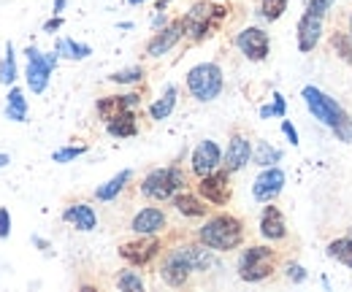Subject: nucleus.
Returning <instances> with one entry per match:
<instances>
[{"label":"nucleus","instance_id":"obj_38","mask_svg":"<svg viewBox=\"0 0 352 292\" xmlns=\"http://www.w3.org/2000/svg\"><path fill=\"white\" fill-rule=\"evenodd\" d=\"M333 3H336V0H307V8L314 11V14H322V16H325V14L333 8Z\"/></svg>","mask_w":352,"mask_h":292},{"label":"nucleus","instance_id":"obj_12","mask_svg":"<svg viewBox=\"0 0 352 292\" xmlns=\"http://www.w3.org/2000/svg\"><path fill=\"white\" fill-rule=\"evenodd\" d=\"M157 254H160V241H157L155 236H138L135 241H128V244L120 247V257H122L125 262L135 265V268L149 265Z\"/></svg>","mask_w":352,"mask_h":292},{"label":"nucleus","instance_id":"obj_35","mask_svg":"<svg viewBox=\"0 0 352 292\" xmlns=\"http://www.w3.org/2000/svg\"><path fill=\"white\" fill-rule=\"evenodd\" d=\"M144 79V68L141 65H131V68H122V71H114L109 76L111 84H138Z\"/></svg>","mask_w":352,"mask_h":292},{"label":"nucleus","instance_id":"obj_36","mask_svg":"<svg viewBox=\"0 0 352 292\" xmlns=\"http://www.w3.org/2000/svg\"><path fill=\"white\" fill-rule=\"evenodd\" d=\"M117 287L122 292H141L144 290V279H141L138 271H122L117 276Z\"/></svg>","mask_w":352,"mask_h":292},{"label":"nucleus","instance_id":"obj_24","mask_svg":"<svg viewBox=\"0 0 352 292\" xmlns=\"http://www.w3.org/2000/svg\"><path fill=\"white\" fill-rule=\"evenodd\" d=\"M106 133L111 135V138H133V135H138V120H135V111H122V114H117L114 120H109L106 122Z\"/></svg>","mask_w":352,"mask_h":292},{"label":"nucleus","instance_id":"obj_33","mask_svg":"<svg viewBox=\"0 0 352 292\" xmlns=\"http://www.w3.org/2000/svg\"><path fill=\"white\" fill-rule=\"evenodd\" d=\"M287 3H290V0H261V16H263L265 22L282 19L285 11H287Z\"/></svg>","mask_w":352,"mask_h":292},{"label":"nucleus","instance_id":"obj_28","mask_svg":"<svg viewBox=\"0 0 352 292\" xmlns=\"http://www.w3.org/2000/svg\"><path fill=\"white\" fill-rule=\"evenodd\" d=\"M54 52L60 57H65V60H76L79 63V60H87L89 54H92V46L74 41V38H60V41L54 43Z\"/></svg>","mask_w":352,"mask_h":292},{"label":"nucleus","instance_id":"obj_13","mask_svg":"<svg viewBox=\"0 0 352 292\" xmlns=\"http://www.w3.org/2000/svg\"><path fill=\"white\" fill-rule=\"evenodd\" d=\"M220 166H222V149L217 146V141H212V138H204L192 149V155H190V170L198 179L206 176V173H212V170H217Z\"/></svg>","mask_w":352,"mask_h":292},{"label":"nucleus","instance_id":"obj_18","mask_svg":"<svg viewBox=\"0 0 352 292\" xmlns=\"http://www.w3.org/2000/svg\"><path fill=\"white\" fill-rule=\"evenodd\" d=\"M192 276V268L187 265V260L179 254V249H171L166 254L163 265H160V279L168 284V287H184Z\"/></svg>","mask_w":352,"mask_h":292},{"label":"nucleus","instance_id":"obj_7","mask_svg":"<svg viewBox=\"0 0 352 292\" xmlns=\"http://www.w3.org/2000/svg\"><path fill=\"white\" fill-rule=\"evenodd\" d=\"M25 57H28L25 82H28L33 95H41L46 87H49V76H52V71L57 68L60 54H57V52H46L44 54L38 46H28V49H25Z\"/></svg>","mask_w":352,"mask_h":292},{"label":"nucleus","instance_id":"obj_39","mask_svg":"<svg viewBox=\"0 0 352 292\" xmlns=\"http://www.w3.org/2000/svg\"><path fill=\"white\" fill-rule=\"evenodd\" d=\"M282 133H285V138L290 141V146H298L301 144V138H298V130L293 127L290 120H282Z\"/></svg>","mask_w":352,"mask_h":292},{"label":"nucleus","instance_id":"obj_46","mask_svg":"<svg viewBox=\"0 0 352 292\" xmlns=\"http://www.w3.org/2000/svg\"><path fill=\"white\" fill-rule=\"evenodd\" d=\"M8 163H11V157H8L6 152H0V168H6Z\"/></svg>","mask_w":352,"mask_h":292},{"label":"nucleus","instance_id":"obj_21","mask_svg":"<svg viewBox=\"0 0 352 292\" xmlns=\"http://www.w3.org/2000/svg\"><path fill=\"white\" fill-rule=\"evenodd\" d=\"M63 222L74 225L82 233H92L98 227V214L89 203H71L68 209L63 211Z\"/></svg>","mask_w":352,"mask_h":292},{"label":"nucleus","instance_id":"obj_10","mask_svg":"<svg viewBox=\"0 0 352 292\" xmlns=\"http://www.w3.org/2000/svg\"><path fill=\"white\" fill-rule=\"evenodd\" d=\"M285 181H287V176H285V170L279 166L263 168V170L255 176V181H252V198H255L258 203H274V201L282 195Z\"/></svg>","mask_w":352,"mask_h":292},{"label":"nucleus","instance_id":"obj_19","mask_svg":"<svg viewBox=\"0 0 352 292\" xmlns=\"http://www.w3.org/2000/svg\"><path fill=\"white\" fill-rule=\"evenodd\" d=\"M135 106H141V95H135V92H128V95H106V98H100V100L95 103V111H98V117H100L103 122H109V120H114L117 114L131 111Z\"/></svg>","mask_w":352,"mask_h":292},{"label":"nucleus","instance_id":"obj_9","mask_svg":"<svg viewBox=\"0 0 352 292\" xmlns=\"http://www.w3.org/2000/svg\"><path fill=\"white\" fill-rule=\"evenodd\" d=\"M236 49L250 60V63H263L271 52V38L263 27L258 25H250L244 30L236 33Z\"/></svg>","mask_w":352,"mask_h":292},{"label":"nucleus","instance_id":"obj_17","mask_svg":"<svg viewBox=\"0 0 352 292\" xmlns=\"http://www.w3.org/2000/svg\"><path fill=\"white\" fill-rule=\"evenodd\" d=\"M258 230L268 244H282L287 238V222H285V214L276 209V206H265L261 211V219H258Z\"/></svg>","mask_w":352,"mask_h":292},{"label":"nucleus","instance_id":"obj_3","mask_svg":"<svg viewBox=\"0 0 352 292\" xmlns=\"http://www.w3.org/2000/svg\"><path fill=\"white\" fill-rule=\"evenodd\" d=\"M187 187V176L179 166H166V168H155L144 176L141 181V195L146 201H155V203H166L171 201L176 192H182Z\"/></svg>","mask_w":352,"mask_h":292},{"label":"nucleus","instance_id":"obj_30","mask_svg":"<svg viewBox=\"0 0 352 292\" xmlns=\"http://www.w3.org/2000/svg\"><path fill=\"white\" fill-rule=\"evenodd\" d=\"M16 82V57H14V43H6V54L0 60V84L11 87Z\"/></svg>","mask_w":352,"mask_h":292},{"label":"nucleus","instance_id":"obj_44","mask_svg":"<svg viewBox=\"0 0 352 292\" xmlns=\"http://www.w3.org/2000/svg\"><path fill=\"white\" fill-rule=\"evenodd\" d=\"M65 5H68V0H54V8H52V14H63V11H65Z\"/></svg>","mask_w":352,"mask_h":292},{"label":"nucleus","instance_id":"obj_16","mask_svg":"<svg viewBox=\"0 0 352 292\" xmlns=\"http://www.w3.org/2000/svg\"><path fill=\"white\" fill-rule=\"evenodd\" d=\"M166 225H168V216L157 206H146V209L135 211L131 219V230L135 236H157L166 230Z\"/></svg>","mask_w":352,"mask_h":292},{"label":"nucleus","instance_id":"obj_1","mask_svg":"<svg viewBox=\"0 0 352 292\" xmlns=\"http://www.w3.org/2000/svg\"><path fill=\"white\" fill-rule=\"evenodd\" d=\"M198 241L214 251H233L244 244V222L233 214H214L198 230Z\"/></svg>","mask_w":352,"mask_h":292},{"label":"nucleus","instance_id":"obj_32","mask_svg":"<svg viewBox=\"0 0 352 292\" xmlns=\"http://www.w3.org/2000/svg\"><path fill=\"white\" fill-rule=\"evenodd\" d=\"M258 114H261V120H271V117L285 120L287 117V100H285V95L282 92H274V100L268 106H261Z\"/></svg>","mask_w":352,"mask_h":292},{"label":"nucleus","instance_id":"obj_15","mask_svg":"<svg viewBox=\"0 0 352 292\" xmlns=\"http://www.w3.org/2000/svg\"><path fill=\"white\" fill-rule=\"evenodd\" d=\"M182 38H184V25H182V19H174L171 25H166L163 30H157V33L146 41V57L157 60V57L168 54Z\"/></svg>","mask_w":352,"mask_h":292},{"label":"nucleus","instance_id":"obj_43","mask_svg":"<svg viewBox=\"0 0 352 292\" xmlns=\"http://www.w3.org/2000/svg\"><path fill=\"white\" fill-rule=\"evenodd\" d=\"M60 27H63V16H60V14H54L52 19H46L44 22V33H49V36H52V33H57Z\"/></svg>","mask_w":352,"mask_h":292},{"label":"nucleus","instance_id":"obj_20","mask_svg":"<svg viewBox=\"0 0 352 292\" xmlns=\"http://www.w3.org/2000/svg\"><path fill=\"white\" fill-rule=\"evenodd\" d=\"M176 249L187 260V265L192 268V273H206L209 268H217L214 249H209L206 244H184V247H176Z\"/></svg>","mask_w":352,"mask_h":292},{"label":"nucleus","instance_id":"obj_42","mask_svg":"<svg viewBox=\"0 0 352 292\" xmlns=\"http://www.w3.org/2000/svg\"><path fill=\"white\" fill-rule=\"evenodd\" d=\"M166 25H171V22H168V14H166V11H157V14L152 16V30L157 33V30H163Z\"/></svg>","mask_w":352,"mask_h":292},{"label":"nucleus","instance_id":"obj_31","mask_svg":"<svg viewBox=\"0 0 352 292\" xmlns=\"http://www.w3.org/2000/svg\"><path fill=\"white\" fill-rule=\"evenodd\" d=\"M331 46H333V52H336V57L339 60H344L347 65H352V33H333L331 36Z\"/></svg>","mask_w":352,"mask_h":292},{"label":"nucleus","instance_id":"obj_49","mask_svg":"<svg viewBox=\"0 0 352 292\" xmlns=\"http://www.w3.org/2000/svg\"><path fill=\"white\" fill-rule=\"evenodd\" d=\"M128 3H131V5H138V3H146V0H128Z\"/></svg>","mask_w":352,"mask_h":292},{"label":"nucleus","instance_id":"obj_41","mask_svg":"<svg viewBox=\"0 0 352 292\" xmlns=\"http://www.w3.org/2000/svg\"><path fill=\"white\" fill-rule=\"evenodd\" d=\"M11 236V214L8 209H0V238H8Z\"/></svg>","mask_w":352,"mask_h":292},{"label":"nucleus","instance_id":"obj_8","mask_svg":"<svg viewBox=\"0 0 352 292\" xmlns=\"http://www.w3.org/2000/svg\"><path fill=\"white\" fill-rule=\"evenodd\" d=\"M195 190H198V195H201L206 203H212V206H228L230 198H233L230 170H225V168L220 170V168H217V170L201 176L198 184H195Z\"/></svg>","mask_w":352,"mask_h":292},{"label":"nucleus","instance_id":"obj_27","mask_svg":"<svg viewBox=\"0 0 352 292\" xmlns=\"http://www.w3.org/2000/svg\"><path fill=\"white\" fill-rule=\"evenodd\" d=\"M325 254H328L331 260H336L339 265H344V268H352V233L342 236V238H333V241L328 244Z\"/></svg>","mask_w":352,"mask_h":292},{"label":"nucleus","instance_id":"obj_45","mask_svg":"<svg viewBox=\"0 0 352 292\" xmlns=\"http://www.w3.org/2000/svg\"><path fill=\"white\" fill-rule=\"evenodd\" d=\"M33 244H36V247H41V249H49V244H46L44 238H38V236H33Z\"/></svg>","mask_w":352,"mask_h":292},{"label":"nucleus","instance_id":"obj_4","mask_svg":"<svg viewBox=\"0 0 352 292\" xmlns=\"http://www.w3.org/2000/svg\"><path fill=\"white\" fill-rule=\"evenodd\" d=\"M301 98H304V103H307L309 114H311L320 125L328 127V130H336V127H342L344 122L352 120L336 98H331L328 92H322V89L314 87V84H307V87L301 89Z\"/></svg>","mask_w":352,"mask_h":292},{"label":"nucleus","instance_id":"obj_22","mask_svg":"<svg viewBox=\"0 0 352 292\" xmlns=\"http://www.w3.org/2000/svg\"><path fill=\"white\" fill-rule=\"evenodd\" d=\"M171 203H174V209L182 214V216H187V219H201V216H206L209 214V206H204L206 201L201 198V195H192V192H176L174 198H171Z\"/></svg>","mask_w":352,"mask_h":292},{"label":"nucleus","instance_id":"obj_11","mask_svg":"<svg viewBox=\"0 0 352 292\" xmlns=\"http://www.w3.org/2000/svg\"><path fill=\"white\" fill-rule=\"evenodd\" d=\"M322 33H325V16L322 14H314V11H304L301 19H298V27H296V43H298V52L309 54L314 52L320 41H322Z\"/></svg>","mask_w":352,"mask_h":292},{"label":"nucleus","instance_id":"obj_29","mask_svg":"<svg viewBox=\"0 0 352 292\" xmlns=\"http://www.w3.org/2000/svg\"><path fill=\"white\" fill-rule=\"evenodd\" d=\"M282 160V149H276V146H271L268 141H258L255 144V149H252V163L261 168H268V166H276Z\"/></svg>","mask_w":352,"mask_h":292},{"label":"nucleus","instance_id":"obj_47","mask_svg":"<svg viewBox=\"0 0 352 292\" xmlns=\"http://www.w3.org/2000/svg\"><path fill=\"white\" fill-rule=\"evenodd\" d=\"M168 3H171V0H157V8H155V11H166V8H168Z\"/></svg>","mask_w":352,"mask_h":292},{"label":"nucleus","instance_id":"obj_48","mask_svg":"<svg viewBox=\"0 0 352 292\" xmlns=\"http://www.w3.org/2000/svg\"><path fill=\"white\" fill-rule=\"evenodd\" d=\"M347 30L352 33V11H350V16H347Z\"/></svg>","mask_w":352,"mask_h":292},{"label":"nucleus","instance_id":"obj_2","mask_svg":"<svg viewBox=\"0 0 352 292\" xmlns=\"http://www.w3.org/2000/svg\"><path fill=\"white\" fill-rule=\"evenodd\" d=\"M225 16H228V8L220 5V0H217V3H212V0H198V3H192L190 11L182 16L184 36H187L190 41H204V38H209V36L217 30V25H220Z\"/></svg>","mask_w":352,"mask_h":292},{"label":"nucleus","instance_id":"obj_5","mask_svg":"<svg viewBox=\"0 0 352 292\" xmlns=\"http://www.w3.org/2000/svg\"><path fill=\"white\" fill-rule=\"evenodd\" d=\"M274 271H276V249H271V247H265V244L247 247V249L239 254L236 273H239V279L247 282V284H261V282H265Z\"/></svg>","mask_w":352,"mask_h":292},{"label":"nucleus","instance_id":"obj_25","mask_svg":"<svg viewBox=\"0 0 352 292\" xmlns=\"http://www.w3.org/2000/svg\"><path fill=\"white\" fill-rule=\"evenodd\" d=\"M176 95H179V89H176V84H168L166 89H163V95L149 106V117L155 120V122H163V120H168L171 114H174L176 109Z\"/></svg>","mask_w":352,"mask_h":292},{"label":"nucleus","instance_id":"obj_34","mask_svg":"<svg viewBox=\"0 0 352 292\" xmlns=\"http://www.w3.org/2000/svg\"><path fill=\"white\" fill-rule=\"evenodd\" d=\"M82 155H87V146L85 144H71V146H63V149H57V152H52V160L54 163H60V166H65V163H74L76 157H82Z\"/></svg>","mask_w":352,"mask_h":292},{"label":"nucleus","instance_id":"obj_23","mask_svg":"<svg viewBox=\"0 0 352 292\" xmlns=\"http://www.w3.org/2000/svg\"><path fill=\"white\" fill-rule=\"evenodd\" d=\"M131 179H133L131 168L120 170L117 176H111L106 184H100V187L95 190V201H100V203H111V201H117V195L131 184Z\"/></svg>","mask_w":352,"mask_h":292},{"label":"nucleus","instance_id":"obj_37","mask_svg":"<svg viewBox=\"0 0 352 292\" xmlns=\"http://www.w3.org/2000/svg\"><path fill=\"white\" fill-rule=\"evenodd\" d=\"M282 273H285V279H287L290 284H304V282L309 279V271L301 265V262H296V260L285 262V265H282Z\"/></svg>","mask_w":352,"mask_h":292},{"label":"nucleus","instance_id":"obj_26","mask_svg":"<svg viewBox=\"0 0 352 292\" xmlns=\"http://www.w3.org/2000/svg\"><path fill=\"white\" fill-rule=\"evenodd\" d=\"M6 117L11 122H25L28 120V98L19 87H11L6 95Z\"/></svg>","mask_w":352,"mask_h":292},{"label":"nucleus","instance_id":"obj_40","mask_svg":"<svg viewBox=\"0 0 352 292\" xmlns=\"http://www.w3.org/2000/svg\"><path fill=\"white\" fill-rule=\"evenodd\" d=\"M342 144H352V120L350 122H344L342 127H336V130H331Z\"/></svg>","mask_w":352,"mask_h":292},{"label":"nucleus","instance_id":"obj_14","mask_svg":"<svg viewBox=\"0 0 352 292\" xmlns=\"http://www.w3.org/2000/svg\"><path fill=\"white\" fill-rule=\"evenodd\" d=\"M250 160H252V141L241 133H233L228 146H225V155H222V168L230 173H239L247 168Z\"/></svg>","mask_w":352,"mask_h":292},{"label":"nucleus","instance_id":"obj_6","mask_svg":"<svg viewBox=\"0 0 352 292\" xmlns=\"http://www.w3.org/2000/svg\"><path fill=\"white\" fill-rule=\"evenodd\" d=\"M225 76L217 63H198L187 71V89L198 103H212L222 95Z\"/></svg>","mask_w":352,"mask_h":292}]
</instances>
